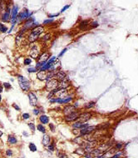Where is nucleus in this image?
I'll return each instance as SVG.
<instances>
[{
	"label": "nucleus",
	"instance_id": "obj_1",
	"mask_svg": "<svg viewBox=\"0 0 138 158\" xmlns=\"http://www.w3.org/2000/svg\"><path fill=\"white\" fill-rule=\"evenodd\" d=\"M18 81L19 83V86L23 91L24 92H28L29 89L31 87V83L29 82V80H28L25 77L23 76H18Z\"/></svg>",
	"mask_w": 138,
	"mask_h": 158
},
{
	"label": "nucleus",
	"instance_id": "obj_2",
	"mask_svg": "<svg viewBox=\"0 0 138 158\" xmlns=\"http://www.w3.org/2000/svg\"><path fill=\"white\" fill-rule=\"evenodd\" d=\"M58 86H59V82H58L57 79L52 78L51 80L48 81V83H46L45 90L51 92L54 90H56L57 88H58Z\"/></svg>",
	"mask_w": 138,
	"mask_h": 158
},
{
	"label": "nucleus",
	"instance_id": "obj_3",
	"mask_svg": "<svg viewBox=\"0 0 138 158\" xmlns=\"http://www.w3.org/2000/svg\"><path fill=\"white\" fill-rule=\"evenodd\" d=\"M31 16V12H29L28 9H24L22 12H20L19 15L18 16V22H22V21L24 20H28L30 18Z\"/></svg>",
	"mask_w": 138,
	"mask_h": 158
},
{
	"label": "nucleus",
	"instance_id": "obj_4",
	"mask_svg": "<svg viewBox=\"0 0 138 158\" xmlns=\"http://www.w3.org/2000/svg\"><path fill=\"white\" fill-rule=\"evenodd\" d=\"M39 53H40V48L37 47V45L32 47V48L30 50V56L32 58H38L39 57Z\"/></svg>",
	"mask_w": 138,
	"mask_h": 158
},
{
	"label": "nucleus",
	"instance_id": "obj_5",
	"mask_svg": "<svg viewBox=\"0 0 138 158\" xmlns=\"http://www.w3.org/2000/svg\"><path fill=\"white\" fill-rule=\"evenodd\" d=\"M79 115H80V114H79L77 112H73V113H71V114L67 115V116L64 117V120H65L66 122H73V121H75V120H77V119H78Z\"/></svg>",
	"mask_w": 138,
	"mask_h": 158
},
{
	"label": "nucleus",
	"instance_id": "obj_6",
	"mask_svg": "<svg viewBox=\"0 0 138 158\" xmlns=\"http://www.w3.org/2000/svg\"><path fill=\"white\" fill-rule=\"evenodd\" d=\"M28 99H29V102L30 104L33 106H36L37 103V96L34 94L33 92H30L28 93Z\"/></svg>",
	"mask_w": 138,
	"mask_h": 158
},
{
	"label": "nucleus",
	"instance_id": "obj_7",
	"mask_svg": "<svg viewBox=\"0 0 138 158\" xmlns=\"http://www.w3.org/2000/svg\"><path fill=\"white\" fill-rule=\"evenodd\" d=\"M54 78H55V79H57L58 82H59V81L60 82H62V81H64L67 78V74L63 71H58Z\"/></svg>",
	"mask_w": 138,
	"mask_h": 158
},
{
	"label": "nucleus",
	"instance_id": "obj_8",
	"mask_svg": "<svg viewBox=\"0 0 138 158\" xmlns=\"http://www.w3.org/2000/svg\"><path fill=\"white\" fill-rule=\"evenodd\" d=\"M73 112H76V108L72 105H68L67 106H65L63 109V113L65 116L69 115L71 113H73Z\"/></svg>",
	"mask_w": 138,
	"mask_h": 158
},
{
	"label": "nucleus",
	"instance_id": "obj_9",
	"mask_svg": "<svg viewBox=\"0 0 138 158\" xmlns=\"http://www.w3.org/2000/svg\"><path fill=\"white\" fill-rule=\"evenodd\" d=\"M91 117V113H88V112H85V113H82L79 115V121L80 122H87V120H89Z\"/></svg>",
	"mask_w": 138,
	"mask_h": 158
},
{
	"label": "nucleus",
	"instance_id": "obj_10",
	"mask_svg": "<svg viewBox=\"0 0 138 158\" xmlns=\"http://www.w3.org/2000/svg\"><path fill=\"white\" fill-rule=\"evenodd\" d=\"M42 144L43 145V147H48L51 144V136L48 134H44L42 140Z\"/></svg>",
	"mask_w": 138,
	"mask_h": 158
},
{
	"label": "nucleus",
	"instance_id": "obj_11",
	"mask_svg": "<svg viewBox=\"0 0 138 158\" xmlns=\"http://www.w3.org/2000/svg\"><path fill=\"white\" fill-rule=\"evenodd\" d=\"M37 78L40 81H44L47 80L48 78V72L46 71H39L37 74Z\"/></svg>",
	"mask_w": 138,
	"mask_h": 158
},
{
	"label": "nucleus",
	"instance_id": "obj_12",
	"mask_svg": "<svg viewBox=\"0 0 138 158\" xmlns=\"http://www.w3.org/2000/svg\"><path fill=\"white\" fill-rule=\"evenodd\" d=\"M44 31V28H43V27H42V26H36L35 28H33L32 29V33H36L37 35H38V36H40V34L43 33Z\"/></svg>",
	"mask_w": 138,
	"mask_h": 158
},
{
	"label": "nucleus",
	"instance_id": "obj_13",
	"mask_svg": "<svg viewBox=\"0 0 138 158\" xmlns=\"http://www.w3.org/2000/svg\"><path fill=\"white\" fill-rule=\"evenodd\" d=\"M8 142L9 145H15L18 142V139L14 135H9L8 136Z\"/></svg>",
	"mask_w": 138,
	"mask_h": 158
},
{
	"label": "nucleus",
	"instance_id": "obj_14",
	"mask_svg": "<svg viewBox=\"0 0 138 158\" xmlns=\"http://www.w3.org/2000/svg\"><path fill=\"white\" fill-rule=\"evenodd\" d=\"M89 27V23L88 21H82L79 24V28L81 29V30H87V28Z\"/></svg>",
	"mask_w": 138,
	"mask_h": 158
},
{
	"label": "nucleus",
	"instance_id": "obj_15",
	"mask_svg": "<svg viewBox=\"0 0 138 158\" xmlns=\"http://www.w3.org/2000/svg\"><path fill=\"white\" fill-rule=\"evenodd\" d=\"M73 127L74 129H79V128H82V129H84V128L87 127V125L86 124H83L82 122H77L73 124Z\"/></svg>",
	"mask_w": 138,
	"mask_h": 158
},
{
	"label": "nucleus",
	"instance_id": "obj_16",
	"mask_svg": "<svg viewBox=\"0 0 138 158\" xmlns=\"http://www.w3.org/2000/svg\"><path fill=\"white\" fill-rule=\"evenodd\" d=\"M39 121L41 122V124H48L49 123V117L46 115H41L39 117Z\"/></svg>",
	"mask_w": 138,
	"mask_h": 158
},
{
	"label": "nucleus",
	"instance_id": "obj_17",
	"mask_svg": "<svg viewBox=\"0 0 138 158\" xmlns=\"http://www.w3.org/2000/svg\"><path fill=\"white\" fill-rule=\"evenodd\" d=\"M38 35H37L36 33H32L31 32V33L29 34V36H28V41L30 42H34L37 38H38Z\"/></svg>",
	"mask_w": 138,
	"mask_h": 158
},
{
	"label": "nucleus",
	"instance_id": "obj_18",
	"mask_svg": "<svg viewBox=\"0 0 138 158\" xmlns=\"http://www.w3.org/2000/svg\"><path fill=\"white\" fill-rule=\"evenodd\" d=\"M10 15H11V14H8V12H4L3 14V15H2V18H1L3 22H8L9 20H11Z\"/></svg>",
	"mask_w": 138,
	"mask_h": 158
},
{
	"label": "nucleus",
	"instance_id": "obj_19",
	"mask_svg": "<svg viewBox=\"0 0 138 158\" xmlns=\"http://www.w3.org/2000/svg\"><path fill=\"white\" fill-rule=\"evenodd\" d=\"M69 86V82L68 81V78H66L64 81H62V82H61V83H59V86H58V88H64V89H67V87H68Z\"/></svg>",
	"mask_w": 138,
	"mask_h": 158
},
{
	"label": "nucleus",
	"instance_id": "obj_20",
	"mask_svg": "<svg viewBox=\"0 0 138 158\" xmlns=\"http://www.w3.org/2000/svg\"><path fill=\"white\" fill-rule=\"evenodd\" d=\"M28 148H29V151L32 152H36L37 151V147L33 142H30L28 144Z\"/></svg>",
	"mask_w": 138,
	"mask_h": 158
},
{
	"label": "nucleus",
	"instance_id": "obj_21",
	"mask_svg": "<svg viewBox=\"0 0 138 158\" xmlns=\"http://www.w3.org/2000/svg\"><path fill=\"white\" fill-rule=\"evenodd\" d=\"M37 131H39L40 132H42V133H44L46 134V127L43 125V124H38L37 126Z\"/></svg>",
	"mask_w": 138,
	"mask_h": 158
},
{
	"label": "nucleus",
	"instance_id": "obj_22",
	"mask_svg": "<svg viewBox=\"0 0 138 158\" xmlns=\"http://www.w3.org/2000/svg\"><path fill=\"white\" fill-rule=\"evenodd\" d=\"M57 155L58 158H68V156L63 151H57Z\"/></svg>",
	"mask_w": 138,
	"mask_h": 158
},
{
	"label": "nucleus",
	"instance_id": "obj_23",
	"mask_svg": "<svg viewBox=\"0 0 138 158\" xmlns=\"http://www.w3.org/2000/svg\"><path fill=\"white\" fill-rule=\"evenodd\" d=\"M48 151H55V142H54V141H52V142H51V144L49 145L48 147Z\"/></svg>",
	"mask_w": 138,
	"mask_h": 158
},
{
	"label": "nucleus",
	"instance_id": "obj_24",
	"mask_svg": "<svg viewBox=\"0 0 138 158\" xmlns=\"http://www.w3.org/2000/svg\"><path fill=\"white\" fill-rule=\"evenodd\" d=\"M8 31V28L3 23H0V32L1 33H6Z\"/></svg>",
	"mask_w": 138,
	"mask_h": 158
},
{
	"label": "nucleus",
	"instance_id": "obj_25",
	"mask_svg": "<svg viewBox=\"0 0 138 158\" xmlns=\"http://www.w3.org/2000/svg\"><path fill=\"white\" fill-rule=\"evenodd\" d=\"M31 62H32V60H31L30 58H26L24 59V61H23V64H24V65H26V66L30 65Z\"/></svg>",
	"mask_w": 138,
	"mask_h": 158
},
{
	"label": "nucleus",
	"instance_id": "obj_26",
	"mask_svg": "<svg viewBox=\"0 0 138 158\" xmlns=\"http://www.w3.org/2000/svg\"><path fill=\"white\" fill-rule=\"evenodd\" d=\"M28 127L32 130V132H34V131H35V125L33 124L32 122H29V123H28Z\"/></svg>",
	"mask_w": 138,
	"mask_h": 158
},
{
	"label": "nucleus",
	"instance_id": "obj_27",
	"mask_svg": "<svg viewBox=\"0 0 138 158\" xmlns=\"http://www.w3.org/2000/svg\"><path fill=\"white\" fill-rule=\"evenodd\" d=\"M5 154H6L7 156H12V155H14V152H12V151L11 150V149H7Z\"/></svg>",
	"mask_w": 138,
	"mask_h": 158
},
{
	"label": "nucleus",
	"instance_id": "obj_28",
	"mask_svg": "<svg viewBox=\"0 0 138 158\" xmlns=\"http://www.w3.org/2000/svg\"><path fill=\"white\" fill-rule=\"evenodd\" d=\"M50 38H51V34L47 33L45 36L43 37V41H48Z\"/></svg>",
	"mask_w": 138,
	"mask_h": 158
},
{
	"label": "nucleus",
	"instance_id": "obj_29",
	"mask_svg": "<svg viewBox=\"0 0 138 158\" xmlns=\"http://www.w3.org/2000/svg\"><path fill=\"white\" fill-rule=\"evenodd\" d=\"M3 87L5 88V89H10L12 87H11V84L8 83H3Z\"/></svg>",
	"mask_w": 138,
	"mask_h": 158
},
{
	"label": "nucleus",
	"instance_id": "obj_30",
	"mask_svg": "<svg viewBox=\"0 0 138 158\" xmlns=\"http://www.w3.org/2000/svg\"><path fill=\"white\" fill-rule=\"evenodd\" d=\"M29 117H30V115H29V113H23L22 115V118L23 119V120H27V119H28Z\"/></svg>",
	"mask_w": 138,
	"mask_h": 158
},
{
	"label": "nucleus",
	"instance_id": "obj_31",
	"mask_svg": "<svg viewBox=\"0 0 138 158\" xmlns=\"http://www.w3.org/2000/svg\"><path fill=\"white\" fill-rule=\"evenodd\" d=\"M48 126H49V128H50V129H51V131H52V132L55 131V126H54V125L52 124V123H49Z\"/></svg>",
	"mask_w": 138,
	"mask_h": 158
},
{
	"label": "nucleus",
	"instance_id": "obj_32",
	"mask_svg": "<svg viewBox=\"0 0 138 158\" xmlns=\"http://www.w3.org/2000/svg\"><path fill=\"white\" fill-rule=\"evenodd\" d=\"M28 72H36L37 71V69L36 67H30V68H28Z\"/></svg>",
	"mask_w": 138,
	"mask_h": 158
},
{
	"label": "nucleus",
	"instance_id": "obj_33",
	"mask_svg": "<svg viewBox=\"0 0 138 158\" xmlns=\"http://www.w3.org/2000/svg\"><path fill=\"white\" fill-rule=\"evenodd\" d=\"M52 22H53V19H47V20H45L44 22H43V24H44V25H47V24H48V23H52Z\"/></svg>",
	"mask_w": 138,
	"mask_h": 158
},
{
	"label": "nucleus",
	"instance_id": "obj_34",
	"mask_svg": "<svg viewBox=\"0 0 138 158\" xmlns=\"http://www.w3.org/2000/svg\"><path fill=\"white\" fill-rule=\"evenodd\" d=\"M41 112H42V111H40L38 108H35V109H33V113H34L35 115H38Z\"/></svg>",
	"mask_w": 138,
	"mask_h": 158
},
{
	"label": "nucleus",
	"instance_id": "obj_35",
	"mask_svg": "<svg viewBox=\"0 0 138 158\" xmlns=\"http://www.w3.org/2000/svg\"><path fill=\"white\" fill-rule=\"evenodd\" d=\"M12 106H14V108L17 111H20V108H19V106L17 105V104H12Z\"/></svg>",
	"mask_w": 138,
	"mask_h": 158
},
{
	"label": "nucleus",
	"instance_id": "obj_36",
	"mask_svg": "<svg viewBox=\"0 0 138 158\" xmlns=\"http://www.w3.org/2000/svg\"><path fill=\"white\" fill-rule=\"evenodd\" d=\"M94 106V102H90V103H88V105L87 106V108H91V106Z\"/></svg>",
	"mask_w": 138,
	"mask_h": 158
},
{
	"label": "nucleus",
	"instance_id": "obj_37",
	"mask_svg": "<svg viewBox=\"0 0 138 158\" xmlns=\"http://www.w3.org/2000/svg\"><path fill=\"white\" fill-rule=\"evenodd\" d=\"M66 51H67V48H65V49H63V50H62V52L59 54V57H61V56H62V55H63L64 54V53L66 52Z\"/></svg>",
	"mask_w": 138,
	"mask_h": 158
},
{
	"label": "nucleus",
	"instance_id": "obj_38",
	"mask_svg": "<svg viewBox=\"0 0 138 158\" xmlns=\"http://www.w3.org/2000/svg\"><path fill=\"white\" fill-rule=\"evenodd\" d=\"M69 8V5H67V6H65V7H64V8L62 9V11H61V12H64V11L67 9V8Z\"/></svg>",
	"mask_w": 138,
	"mask_h": 158
},
{
	"label": "nucleus",
	"instance_id": "obj_39",
	"mask_svg": "<svg viewBox=\"0 0 138 158\" xmlns=\"http://www.w3.org/2000/svg\"><path fill=\"white\" fill-rule=\"evenodd\" d=\"M3 91V87L2 84H0V93H1Z\"/></svg>",
	"mask_w": 138,
	"mask_h": 158
},
{
	"label": "nucleus",
	"instance_id": "obj_40",
	"mask_svg": "<svg viewBox=\"0 0 138 158\" xmlns=\"http://www.w3.org/2000/svg\"><path fill=\"white\" fill-rule=\"evenodd\" d=\"M2 135H3V131H2L1 130H0V137H1V136H2Z\"/></svg>",
	"mask_w": 138,
	"mask_h": 158
},
{
	"label": "nucleus",
	"instance_id": "obj_41",
	"mask_svg": "<svg viewBox=\"0 0 138 158\" xmlns=\"http://www.w3.org/2000/svg\"><path fill=\"white\" fill-rule=\"evenodd\" d=\"M1 100H2V97H1V95H0V102H1Z\"/></svg>",
	"mask_w": 138,
	"mask_h": 158
},
{
	"label": "nucleus",
	"instance_id": "obj_42",
	"mask_svg": "<svg viewBox=\"0 0 138 158\" xmlns=\"http://www.w3.org/2000/svg\"><path fill=\"white\" fill-rule=\"evenodd\" d=\"M17 158H20V157H17Z\"/></svg>",
	"mask_w": 138,
	"mask_h": 158
}]
</instances>
